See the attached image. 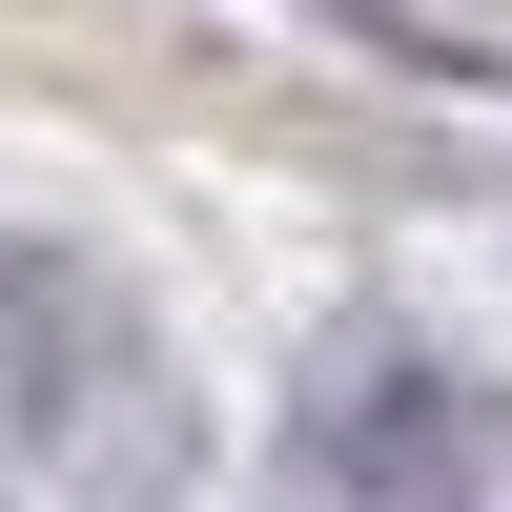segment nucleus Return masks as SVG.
<instances>
[{"mask_svg":"<svg viewBox=\"0 0 512 512\" xmlns=\"http://www.w3.org/2000/svg\"><path fill=\"white\" fill-rule=\"evenodd\" d=\"M308 472L349 512H472L492 410H472V369H431V349H328L308 369Z\"/></svg>","mask_w":512,"mask_h":512,"instance_id":"1","label":"nucleus"}]
</instances>
